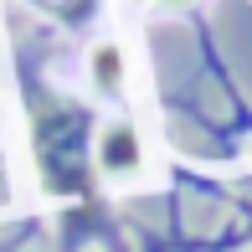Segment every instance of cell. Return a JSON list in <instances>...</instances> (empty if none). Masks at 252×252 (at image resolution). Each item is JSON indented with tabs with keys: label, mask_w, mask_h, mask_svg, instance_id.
Wrapping results in <instances>:
<instances>
[{
	"label": "cell",
	"mask_w": 252,
	"mask_h": 252,
	"mask_svg": "<svg viewBox=\"0 0 252 252\" xmlns=\"http://www.w3.org/2000/svg\"><path fill=\"white\" fill-rule=\"evenodd\" d=\"M31 155L47 196H88L93 190V119L83 103L36 98L31 103Z\"/></svg>",
	"instance_id": "obj_1"
},
{
	"label": "cell",
	"mask_w": 252,
	"mask_h": 252,
	"mask_svg": "<svg viewBox=\"0 0 252 252\" xmlns=\"http://www.w3.org/2000/svg\"><path fill=\"white\" fill-rule=\"evenodd\" d=\"M98 165L108 170V175H129V170L139 165V139H134L129 124H113L98 139Z\"/></svg>",
	"instance_id": "obj_2"
},
{
	"label": "cell",
	"mask_w": 252,
	"mask_h": 252,
	"mask_svg": "<svg viewBox=\"0 0 252 252\" xmlns=\"http://www.w3.org/2000/svg\"><path fill=\"white\" fill-rule=\"evenodd\" d=\"M93 72H98V88H119V72H124L119 47H98V57H93Z\"/></svg>",
	"instance_id": "obj_3"
},
{
	"label": "cell",
	"mask_w": 252,
	"mask_h": 252,
	"mask_svg": "<svg viewBox=\"0 0 252 252\" xmlns=\"http://www.w3.org/2000/svg\"><path fill=\"white\" fill-rule=\"evenodd\" d=\"M41 10H52V16H62V21H83L88 10L98 5V0H36Z\"/></svg>",
	"instance_id": "obj_4"
}]
</instances>
